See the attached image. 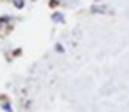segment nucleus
<instances>
[{
	"mask_svg": "<svg viewBox=\"0 0 129 112\" xmlns=\"http://www.w3.org/2000/svg\"><path fill=\"white\" fill-rule=\"evenodd\" d=\"M53 21H62V16H53Z\"/></svg>",
	"mask_w": 129,
	"mask_h": 112,
	"instance_id": "7ed1b4c3",
	"label": "nucleus"
},
{
	"mask_svg": "<svg viewBox=\"0 0 129 112\" xmlns=\"http://www.w3.org/2000/svg\"><path fill=\"white\" fill-rule=\"evenodd\" d=\"M4 110H10V105H9V103H4Z\"/></svg>",
	"mask_w": 129,
	"mask_h": 112,
	"instance_id": "f03ea898",
	"label": "nucleus"
},
{
	"mask_svg": "<svg viewBox=\"0 0 129 112\" xmlns=\"http://www.w3.org/2000/svg\"><path fill=\"white\" fill-rule=\"evenodd\" d=\"M14 4H16L17 7H22V0H14Z\"/></svg>",
	"mask_w": 129,
	"mask_h": 112,
	"instance_id": "f257e3e1",
	"label": "nucleus"
}]
</instances>
